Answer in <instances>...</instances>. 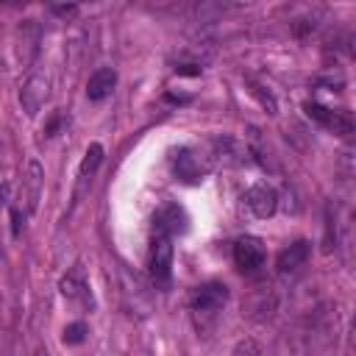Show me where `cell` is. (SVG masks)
I'll return each instance as SVG.
<instances>
[{
	"mask_svg": "<svg viewBox=\"0 0 356 356\" xmlns=\"http://www.w3.org/2000/svg\"><path fill=\"white\" fill-rule=\"evenodd\" d=\"M147 267H150V278L159 289H167L170 284V275H172V239L167 234H159L153 236V245H150V259H147Z\"/></svg>",
	"mask_w": 356,
	"mask_h": 356,
	"instance_id": "cell-1",
	"label": "cell"
},
{
	"mask_svg": "<svg viewBox=\"0 0 356 356\" xmlns=\"http://www.w3.org/2000/svg\"><path fill=\"white\" fill-rule=\"evenodd\" d=\"M211 164H214V156H203L195 147H181L175 153L172 170H175V178H181L184 184H200L203 175L211 170Z\"/></svg>",
	"mask_w": 356,
	"mask_h": 356,
	"instance_id": "cell-2",
	"label": "cell"
},
{
	"mask_svg": "<svg viewBox=\"0 0 356 356\" xmlns=\"http://www.w3.org/2000/svg\"><path fill=\"white\" fill-rule=\"evenodd\" d=\"M303 111H306L309 120H314L317 125H323L325 131H331L337 136L353 134V117L342 108H328V106H320V103H303Z\"/></svg>",
	"mask_w": 356,
	"mask_h": 356,
	"instance_id": "cell-3",
	"label": "cell"
},
{
	"mask_svg": "<svg viewBox=\"0 0 356 356\" xmlns=\"http://www.w3.org/2000/svg\"><path fill=\"white\" fill-rule=\"evenodd\" d=\"M267 259V248L259 236H239L234 245V261L245 273H256Z\"/></svg>",
	"mask_w": 356,
	"mask_h": 356,
	"instance_id": "cell-4",
	"label": "cell"
},
{
	"mask_svg": "<svg viewBox=\"0 0 356 356\" xmlns=\"http://www.w3.org/2000/svg\"><path fill=\"white\" fill-rule=\"evenodd\" d=\"M225 300H228V286L222 281H206L195 286L189 295V306L195 312H217L225 306Z\"/></svg>",
	"mask_w": 356,
	"mask_h": 356,
	"instance_id": "cell-5",
	"label": "cell"
},
{
	"mask_svg": "<svg viewBox=\"0 0 356 356\" xmlns=\"http://www.w3.org/2000/svg\"><path fill=\"white\" fill-rule=\"evenodd\" d=\"M245 203H248V209L253 211V217L267 220V217H273L275 209H278V192H275L270 184L259 181V184H253V186L245 192Z\"/></svg>",
	"mask_w": 356,
	"mask_h": 356,
	"instance_id": "cell-6",
	"label": "cell"
},
{
	"mask_svg": "<svg viewBox=\"0 0 356 356\" xmlns=\"http://www.w3.org/2000/svg\"><path fill=\"white\" fill-rule=\"evenodd\" d=\"M47 95H50V81L42 78V75H31V78L19 86V106H22V111H25L28 117H36L39 108L44 106Z\"/></svg>",
	"mask_w": 356,
	"mask_h": 356,
	"instance_id": "cell-7",
	"label": "cell"
},
{
	"mask_svg": "<svg viewBox=\"0 0 356 356\" xmlns=\"http://www.w3.org/2000/svg\"><path fill=\"white\" fill-rule=\"evenodd\" d=\"M42 184H44V170L36 159H31L28 167H25V175H22V206H25L28 214H33L36 206H39Z\"/></svg>",
	"mask_w": 356,
	"mask_h": 356,
	"instance_id": "cell-8",
	"label": "cell"
},
{
	"mask_svg": "<svg viewBox=\"0 0 356 356\" xmlns=\"http://www.w3.org/2000/svg\"><path fill=\"white\" fill-rule=\"evenodd\" d=\"M58 289H61V295H64L67 300L92 306V292H89V284H86V278H83V267H81V264H75V267L61 278Z\"/></svg>",
	"mask_w": 356,
	"mask_h": 356,
	"instance_id": "cell-9",
	"label": "cell"
},
{
	"mask_svg": "<svg viewBox=\"0 0 356 356\" xmlns=\"http://www.w3.org/2000/svg\"><path fill=\"white\" fill-rule=\"evenodd\" d=\"M114 86H117V70L100 67V70H95V72L89 75V81H86V97H89L92 103H100V100H106V97L114 92Z\"/></svg>",
	"mask_w": 356,
	"mask_h": 356,
	"instance_id": "cell-10",
	"label": "cell"
},
{
	"mask_svg": "<svg viewBox=\"0 0 356 356\" xmlns=\"http://www.w3.org/2000/svg\"><path fill=\"white\" fill-rule=\"evenodd\" d=\"M186 222H189V217H186V211L181 209V206H164L159 214H156V222H153V228L159 231V234H167L170 239L175 236V234H184L186 231Z\"/></svg>",
	"mask_w": 356,
	"mask_h": 356,
	"instance_id": "cell-11",
	"label": "cell"
},
{
	"mask_svg": "<svg viewBox=\"0 0 356 356\" xmlns=\"http://www.w3.org/2000/svg\"><path fill=\"white\" fill-rule=\"evenodd\" d=\"M309 253H312V242H309V239H298V242H292V245L284 248V250L278 253V259H275L278 273H295L298 267L306 264Z\"/></svg>",
	"mask_w": 356,
	"mask_h": 356,
	"instance_id": "cell-12",
	"label": "cell"
},
{
	"mask_svg": "<svg viewBox=\"0 0 356 356\" xmlns=\"http://www.w3.org/2000/svg\"><path fill=\"white\" fill-rule=\"evenodd\" d=\"M103 161V145H97V142H92L89 147H86V153H83V161H81V170H78V178H81V186L92 178V172L97 170V164Z\"/></svg>",
	"mask_w": 356,
	"mask_h": 356,
	"instance_id": "cell-13",
	"label": "cell"
},
{
	"mask_svg": "<svg viewBox=\"0 0 356 356\" xmlns=\"http://www.w3.org/2000/svg\"><path fill=\"white\" fill-rule=\"evenodd\" d=\"M19 33H22V44H25V50L19 53V58L31 61L33 53H36V42H39V25H36L33 19H28V22H22ZM22 44H19V47H22Z\"/></svg>",
	"mask_w": 356,
	"mask_h": 356,
	"instance_id": "cell-14",
	"label": "cell"
},
{
	"mask_svg": "<svg viewBox=\"0 0 356 356\" xmlns=\"http://www.w3.org/2000/svg\"><path fill=\"white\" fill-rule=\"evenodd\" d=\"M61 339H64V345H81L83 339H86V323H70L67 328H64V334H61Z\"/></svg>",
	"mask_w": 356,
	"mask_h": 356,
	"instance_id": "cell-15",
	"label": "cell"
},
{
	"mask_svg": "<svg viewBox=\"0 0 356 356\" xmlns=\"http://www.w3.org/2000/svg\"><path fill=\"white\" fill-rule=\"evenodd\" d=\"M234 356H261V348L253 339H242V342H236Z\"/></svg>",
	"mask_w": 356,
	"mask_h": 356,
	"instance_id": "cell-16",
	"label": "cell"
},
{
	"mask_svg": "<svg viewBox=\"0 0 356 356\" xmlns=\"http://www.w3.org/2000/svg\"><path fill=\"white\" fill-rule=\"evenodd\" d=\"M250 92H253V95L261 100V106L267 108V114H275V100H273V95H270V92H264L261 86H253Z\"/></svg>",
	"mask_w": 356,
	"mask_h": 356,
	"instance_id": "cell-17",
	"label": "cell"
},
{
	"mask_svg": "<svg viewBox=\"0 0 356 356\" xmlns=\"http://www.w3.org/2000/svg\"><path fill=\"white\" fill-rule=\"evenodd\" d=\"M19 225H22V211H19V209H11V228H14V236H19Z\"/></svg>",
	"mask_w": 356,
	"mask_h": 356,
	"instance_id": "cell-18",
	"label": "cell"
},
{
	"mask_svg": "<svg viewBox=\"0 0 356 356\" xmlns=\"http://www.w3.org/2000/svg\"><path fill=\"white\" fill-rule=\"evenodd\" d=\"M175 72H181V75H200V70L192 67V64H181V67H175Z\"/></svg>",
	"mask_w": 356,
	"mask_h": 356,
	"instance_id": "cell-19",
	"label": "cell"
},
{
	"mask_svg": "<svg viewBox=\"0 0 356 356\" xmlns=\"http://www.w3.org/2000/svg\"><path fill=\"white\" fill-rule=\"evenodd\" d=\"M53 11H56V14H75L78 6H53Z\"/></svg>",
	"mask_w": 356,
	"mask_h": 356,
	"instance_id": "cell-20",
	"label": "cell"
},
{
	"mask_svg": "<svg viewBox=\"0 0 356 356\" xmlns=\"http://www.w3.org/2000/svg\"><path fill=\"white\" fill-rule=\"evenodd\" d=\"M36 356H47V353H44V350H39V353H36Z\"/></svg>",
	"mask_w": 356,
	"mask_h": 356,
	"instance_id": "cell-21",
	"label": "cell"
},
{
	"mask_svg": "<svg viewBox=\"0 0 356 356\" xmlns=\"http://www.w3.org/2000/svg\"><path fill=\"white\" fill-rule=\"evenodd\" d=\"M0 67H3V61H0Z\"/></svg>",
	"mask_w": 356,
	"mask_h": 356,
	"instance_id": "cell-22",
	"label": "cell"
}]
</instances>
